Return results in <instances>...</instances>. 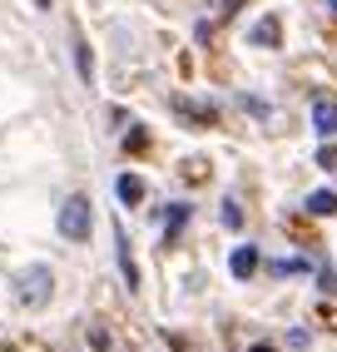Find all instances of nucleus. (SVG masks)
<instances>
[{
  "label": "nucleus",
  "instance_id": "obj_9",
  "mask_svg": "<svg viewBox=\"0 0 337 352\" xmlns=\"http://www.w3.org/2000/svg\"><path fill=\"white\" fill-rule=\"evenodd\" d=\"M184 219H188V208H184V204H174V214H168V239H174V233L184 228Z\"/></svg>",
  "mask_w": 337,
  "mask_h": 352
},
{
  "label": "nucleus",
  "instance_id": "obj_13",
  "mask_svg": "<svg viewBox=\"0 0 337 352\" xmlns=\"http://www.w3.org/2000/svg\"><path fill=\"white\" fill-rule=\"evenodd\" d=\"M224 10L233 15V10H243V0H224Z\"/></svg>",
  "mask_w": 337,
  "mask_h": 352
},
{
  "label": "nucleus",
  "instance_id": "obj_8",
  "mask_svg": "<svg viewBox=\"0 0 337 352\" xmlns=\"http://www.w3.org/2000/svg\"><path fill=\"white\" fill-rule=\"evenodd\" d=\"M278 40H283V30H278V20H273V15L253 25V45H278Z\"/></svg>",
  "mask_w": 337,
  "mask_h": 352
},
{
  "label": "nucleus",
  "instance_id": "obj_3",
  "mask_svg": "<svg viewBox=\"0 0 337 352\" xmlns=\"http://www.w3.org/2000/svg\"><path fill=\"white\" fill-rule=\"evenodd\" d=\"M312 129H318V134H337V104L332 100H318V104H312Z\"/></svg>",
  "mask_w": 337,
  "mask_h": 352
},
{
  "label": "nucleus",
  "instance_id": "obj_1",
  "mask_svg": "<svg viewBox=\"0 0 337 352\" xmlns=\"http://www.w3.org/2000/svg\"><path fill=\"white\" fill-rule=\"evenodd\" d=\"M89 228H94V214H89V199L85 194H75V199H65V208H60V233L69 243H85L89 239Z\"/></svg>",
  "mask_w": 337,
  "mask_h": 352
},
{
  "label": "nucleus",
  "instance_id": "obj_16",
  "mask_svg": "<svg viewBox=\"0 0 337 352\" xmlns=\"http://www.w3.org/2000/svg\"><path fill=\"white\" fill-rule=\"evenodd\" d=\"M332 10H337V0H332Z\"/></svg>",
  "mask_w": 337,
  "mask_h": 352
},
{
  "label": "nucleus",
  "instance_id": "obj_2",
  "mask_svg": "<svg viewBox=\"0 0 337 352\" xmlns=\"http://www.w3.org/2000/svg\"><path fill=\"white\" fill-rule=\"evenodd\" d=\"M20 302H25V308L50 302V268H25L20 273Z\"/></svg>",
  "mask_w": 337,
  "mask_h": 352
},
{
  "label": "nucleus",
  "instance_id": "obj_4",
  "mask_svg": "<svg viewBox=\"0 0 337 352\" xmlns=\"http://www.w3.org/2000/svg\"><path fill=\"white\" fill-rule=\"evenodd\" d=\"M258 273V248H233V278H253Z\"/></svg>",
  "mask_w": 337,
  "mask_h": 352
},
{
  "label": "nucleus",
  "instance_id": "obj_7",
  "mask_svg": "<svg viewBox=\"0 0 337 352\" xmlns=\"http://www.w3.org/2000/svg\"><path fill=\"white\" fill-rule=\"evenodd\" d=\"M119 268H124L129 288H139V268H134V253H129V239H124V228H119Z\"/></svg>",
  "mask_w": 337,
  "mask_h": 352
},
{
  "label": "nucleus",
  "instance_id": "obj_15",
  "mask_svg": "<svg viewBox=\"0 0 337 352\" xmlns=\"http://www.w3.org/2000/svg\"><path fill=\"white\" fill-rule=\"evenodd\" d=\"M35 6H45V10H50V0H35Z\"/></svg>",
  "mask_w": 337,
  "mask_h": 352
},
{
  "label": "nucleus",
  "instance_id": "obj_5",
  "mask_svg": "<svg viewBox=\"0 0 337 352\" xmlns=\"http://www.w3.org/2000/svg\"><path fill=\"white\" fill-rule=\"evenodd\" d=\"M307 214H318V219H332V214H337V194H327V189L307 194Z\"/></svg>",
  "mask_w": 337,
  "mask_h": 352
},
{
  "label": "nucleus",
  "instance_id": "obj_14",
  "mask_svg": "<svg viewBox=\"0 0 337 352\" xmlns=\"http://www.w3.org/2000/svg\"><path fill=\"white\" fill-rule=\"evenodd\" d=\"M248 352H273V347H248Z\"/></svg>",
  "mask_w": 337,
  "mask_h": 352
},
{
  "label": "nucleus",
  "instance_id": "obj_10",
  "mask_svg": "<svg viewBox=\"0 0 337 352\" xmlns=\"http://www.w3.org/2000/svg\"><path fill=\"white\" fill-rule=\"evenodd\" d=\"M75 60H80V75L89 80V75H94V65H89V50H85V45H75Z\"/></svg>",
  "mask_w": 337,
  "mask_h": 352
},
{
  "label": "nucleus",
  "instance_id": "obj_11",
  "mask_svg": "<svg viewBox=\"0 0 337 352\" xmlns=\"http://www.w3.org/2000/svg\"><path fill=\"white\" fill-rule=\"evenodd\" d=\"M224 223H228V228H238V223H243V214H238V204H224Z\"/></svg>",
  "mask_w": 337,
  "mask_h": 352
},
{
  "label": "nucleus",
  "instance_id": "obj_12",
  "mask_svg": "<svg viewBox=\"0 0 337 352\" xmlns=\"http://www.w3.org/2000/svg\"><path fill=\"white\" fill-rule=\"evenodd\" d=\"M318 164L323 169H337V149H318Z\"/></svg>",
  "mask_w": 337,
  "mask_h": 352
},
{
  "label": "nucleus",
  "instance_id": "obj_6",
  "mask_svg": "<svg viewBox=\"0 0 337 352\" xmlns=\"http://www.w3.org/2000/svg\"><path fill=\"white\" fill-rule=\"evenodd\" d=\"M114 189H119V199H124V204H139V199H144V179H139V174H119Z\"/></svg>",
  "mask_w": 337,
  "mask_h": 352
}]
</instances>
